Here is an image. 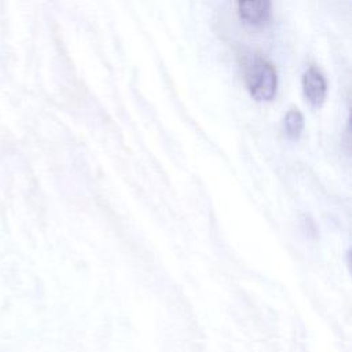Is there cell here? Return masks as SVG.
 <instances>
[{
  "label": "cell",
  "mask_w": 352,
  "mask_h": 352,
  "mask_svg": "<svg viewBox=\"0 0 352 352\" xmlns=\"http://www.w3.org/2000/svg\"><path fill=\"white\" fill-rule=\"evenodd\" d=\"M245 82L250 96L257 102L274 100L278 89V74L271 62L254 56L246 66Z\"/></svg>",
  "instance_id": "obj_1"
},
{
  "label": "cell",
  "mask_w": 352,
  "mask_h": 352,
  "mask_svg": "<svg viewBox=\"0 0 352 352\" xmlns=\"http://www.w3.org/2000/svg\"><path fill=\"white\" fill-rule=\"evenodd\" d=\"M301 85L304 98L312 107L318 109L324 103L327 95V84L322 72L316 66H309L304 72Z\"/></svg>",
  "instance_id": "obj_2"
},
{
  "label": "cell",
  "mask_w": 352,
  "mask_h": 352,
  "mask_svg": "<svg viewBox=\"0 0 352 352\" xmlns=\"http://www.w3.org/2000/svg\"><path fill=\"white\" fill-rule=\"evenodd\" d=\"M239 18L250 26H264L271 19V0H236Z\"/></svg>",
  "instance_id": "obj_3"
},
{
  "label": "cell",
  "mask_w": 352,
  "mask_h": 352,
  "mask_svg": "<svg viewBox=\"0 0 352 352\" xmlns=\"http://www.w3.org/2000/svg\"><path fill=\"white\" fill-rule=\"evenodd\" d=\"M283 129L285 135L292 139L297 140L304 129V116L298 109H290L283 118Z\"/></svg>",
  "instance_id": "obj_4"
}]
</instances>
